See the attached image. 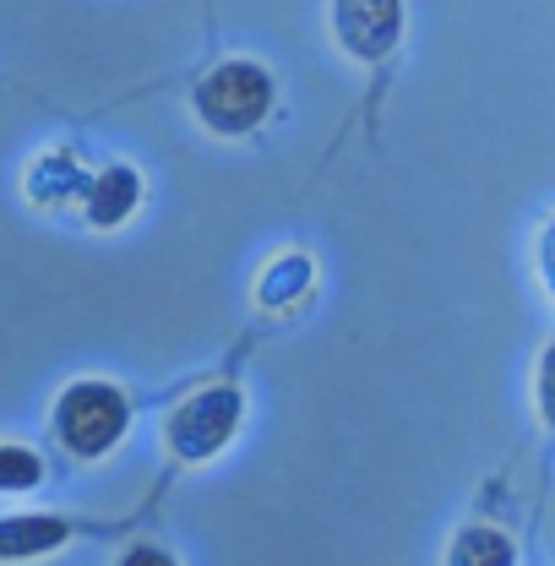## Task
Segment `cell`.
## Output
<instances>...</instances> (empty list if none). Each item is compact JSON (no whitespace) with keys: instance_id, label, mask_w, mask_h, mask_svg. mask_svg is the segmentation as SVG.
Masks as SVG:
<instances>
[{"instance_id":"cell-11","label":"cell","mask_w":555,"mask_h":566,"mask_svg":"<svg viewBox=\"0 0 555 566\" xmlns=\"http://www.w3.org/2000/svg\"><path fill=\"white\" fill-rule=\"evenodd\" d=\"M540 415L555 424V349H545L540 359Z\"/></svg>"},{"instance_id":"cell-4","label":"cell","mask_w":555,"mask_h":566,"mask_svg":"<svg viewBox=\"0 0 555 566\" xmlns=\"http://www.w3.org/2000/svg\"><path fill=\"white\" fill-rule=\"evenodd\" d=\"M234 424H240V398H234L229 387H218V392L191 398V403L175 415L169 441H175V452H186V458H208V452H218V447L234 436Z\"/></svg>"},{"instance_id":"cell-9","label":"cell","mask_w":555,"mask_h":566,"mask_svg":"<svg viewBox=\"0 0 555 566\" xmlns=\"http://www.w3.org/2000/svg\"><path fill=\"white\" fill-rule=\"evenodd\" d=\"M305 283H311V262L305 256H283V262H273V273L262 279V300L268 305H289L294 294H305Z\"/></svg>"},{"instance_id":"cell-13","label":"cell","mask_w":555,"mask_h":566,"mask_svg":"<svg viewBox=\"0 0 555 566\" xmlns=\"http://www.w3.org/2000/svg\"><path fill=\"white\" fill-rule=\"evenodd\" d=\"M540 268H545V279H551V289H555V223L545 229V240H540Z\"/></svg>"},{"instance_id":"cell-2","label":"cell","mask_w":555,"mask_h":566,"mask_svg":"<svg viewBox=\"0 0 555 566\" xmlns=\"http://www.w3.org/2000/svg\"><path fill=\"white\" fill-rule=\"evenodd\" d=\"M55 420H61V436H66L71 452L98 458L126 430V398L115 387H104V381H76L66 398H61V415Z\"/></svg>"},{"instance_id":"cell-1","label":"cell","mask_w":555,"mask_h":566,"mask_svg":"<svg viewBox=\"0 0 555 566\" xmlns=\"http://www.w3.org/2000/svg\"><path fill=\"white\" fill-rule=\"evenodd\" d=\"M268 109H273V82L251 61H229L212 76H202V87H197V115L223 137H240V132L262 126Z\"/></svg>"},{"instance_id":"cell-5","label":"cell","mask_w":555,"mask_h":566,"mask_svg":"<svg viewBox=\"0 0 555 566\" xmlns=\"http://www.w3.org/2000/svg\"><path fill=\"white\" fill-rule=\"evenodd\" d=\"M28 197L39 208H61L66 197H87V175L76 169L71 153H44L33 164V175H28Z\"/></svg>"},{"instance_id":"cell-6","label":"cell","mask_w":555,"mask_h":566,"mask_svg":"<svg viewBox=\"0 0 555 566\" xmlns=\"http://www.w3.org/2000/svg\"><path fill=\"white\" fill-rule=\"evenodd\" d=\"M137 197H142L137 175L115 164V169H104V175L87 186V218H93V223H121L126 212L137 208Z\"/></svg>"},{"instance_id":"cell-12","label":"cell","mask_w":555,"mask_h":566,"mask_svg":"<svg viewBox=\"0 0 555 566\" xmlns=\"http://www.w3.org/2000/svg\"><path fill=\"white\" fill-rule=\"evenodd\" d=\"M121 566H175V562H169L164 551H153V545H142V551H132V556H126V562H121Z\"/></svg>"},{"instance_id":"cell-8","label":"cell","mask_w":555,"mask_h":566,"mask_svg":"<svg viewBox=\"0 0 555 566\" xmlns=\"http://www.w3.org/2000/svg\"><path fill=\"white\" fill-rule=\"evenodd\" d=\"M447 566H512V539L495 534V528H463L452 539Z\"/></svg>"},{"instance_id":"cell-7","label":"cell","mask_w":555,"mask_h":566,"mask_svg":"<svg viewBox=\"0 0 555 566\" xmlns=\"http://www.w3.org/2000/svg\"><path fill=\"white\" fill-rule=\"evenodd\" d=\"M66 539V523L55 517H11L0 523V556H39V551H55Z\"/></svg>"},{"instance_id":"cell-10","label":"cell","mask_w":555,"mask_h":566,"mask_svg":"<svg viewBox=\"0 0 555 566\" xmlns=\"http://www.w3.org/2000/svg\"><path fill=\"white\" fill-rule=\"evenodd\" d=\"M39 485V458L28 447H0V491H33Z\"/></svg>"},{"instance_id":"cell-3","label":"cell","mask_w":555,"mask_h":566,"mask_svg":"<svg viewBox=\"0 0 555 566\" xmlns=\"http://www.w3.org/2000/svg\"><path fill=\"white\" fill-rule=\"evenodd\" d=\"M333 28L348 55L381 61L404 33V0H333Z\"/></svg>"}]
</instances>
